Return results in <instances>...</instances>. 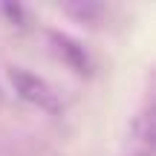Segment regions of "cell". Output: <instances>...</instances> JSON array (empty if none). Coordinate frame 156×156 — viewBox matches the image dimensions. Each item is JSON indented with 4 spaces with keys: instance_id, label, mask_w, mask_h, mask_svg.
<instances>
[{
    "instance_id": "6da1fadb",
    "label": "cell",
    "mask_w": 156,
    "mask_h": 156,
    "mask_svg": "<svg viewBox=\"0 0 156 156\" xmlns=\"http://www.w3.org/2000/svg\"><path fill=\"white\" fill-rule=\"evenodd\" d=\"M9 78H12V84H15L17 95H20L23 101L41 107V110H46V113H58L61 110V101H58L55 90H52L44 78H38L35 73L15 67V69H9Z\"/></svg>"
},
{
    "instance_id": "7a4b0ae2",
    "label": "cell",
    "mask_w": 156,
    "mask_h": 156,
    "mask_svg": "<svg viewBox=\"0 0 156 156\" xmlns=\"http://www.w3.org/2000/svg\"><path fill=\"white\" fill-rule=\"evenodd\" d=\"M49 41L55 44V52L64 58V61L69 64V67L75 69V73H81V75H87L90 73V58H87V52H84V46H78L69 35H61V32H52L49 35Z\"/></svg>"
}]
</instances>
